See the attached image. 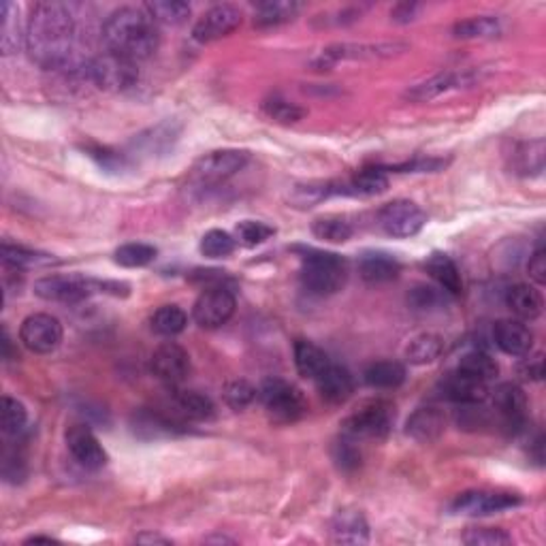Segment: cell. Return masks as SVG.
Returning a JSON list of instances; mask_svg holds the SVG:
<instances>
[{
  "mask_svg": "<svg viewBox=\"0 0 546 546\" xmlns=\"http://www.w3.org/2000/svg\"><path fill=\"white\" fill-rule=\"evenodd\" d=\"M75 17L65 3H37L26 26L30 60L41 68H67L73 60Z\"/></svg>",
  "mask_w": 546,
  "mask_h": 546,
  "instance_id": "obj_1",
  "label": "cell"
},
{
  "mask_svg": "<svg viewBox=\"0 0 546 546\" xmlns=\"http://www.w3.org/2000/svg\"><path fill=\"white\" fill-rule=\"evenodd\" d=\"M103 41L107 52L122 56L132 62L148 60L161 46L158 24L145 9H116L103 24Z\"/></svg>",
  "mask_w": 546,
  "mask_h": 546,
  "instance_id": "obj_2",
  "label": "cell"
},
{
  "mask_svg": "<svg viewBox=\"0 0 546 546\" xmlns=\"http://www.w3.org/2000/svg\"><path fill=\"white\" fill-rule=\"evenodd\" d=\"M129 297L131 287L118 280H97L86 276H46L35 282V295L46 301L79 303L92 295Z\"/></svg>",
  "mask_w": 546,
  "mask_h": 546,
  "instance_id": "obj_3",
  "label": "cell"
},
{
  "mask_svg": "<svg viewBox=\"0 0 546 546\" xmlns=\"http://www.w3.org/2000/svg\"><path fill=\"white\" fill-rule=\"evenodd\" d=\"M301 252V282L312 295H335L348 280V263L340 254L297 247Z\"/></svg>",
  "mask_w": 546,
  "mask_h": 546,
  "instance_id": "obj_4",
  "label": "cell"
},
{
  "mask_svg": "<svg viewBox=\"0 0 546 546\" xmlns=\"http://www.w3.org/2000/svg\"><path fill=\"white\" fill-rule=\"evenodd\" d=\"M395 421V408L384 399L363 402L351 416L341 423V434L352 440H384L391 434Z\"/></svg>",
  "mask_w": 546,
  "mask_h": 546,
  "instance_id": "obj_5",
  "label": "cell"
},
{
  "mask_svg": "<svg viewBox=\"0 0 546 546\" xmlns=\"http://www.w3.org/2000/svg\"><path fill=\"white\" fill-rule=\"evenodd\" d=\"M258 399L271 421L282 425L297 423L308 412V402L303 393L295 384L287 383V380H267L258 389Z\"/></svg>",
  "mask_w": 546,
  "mask_h": 546,
  "instance_id": "obj_6",
  "label": "cell"
},
{
  "mask_svg": "<svg viewBox=\"0 0 546 546\" xmlns=\"http://www.w3.org/2000/svg\"><path fill=\"white\" fill-rule=\"evenodd\" d=\"M247 161H250V154L246 150H214L193 164L190 180L201 188L220 186L233 175H237Z\"/></svg>",
  "mask_w": 546,
  "mask_h": 546,
  "instance_id": "obj_7",
  "label": "cell"
},
{
  "mask_svg": "<svg viewBox=\"0 0 546 546\" xmlns=\"http://www.w3.org/2000/svg\"><path fill=\"white\" fill-rule=\"evenodd\" d=\"M86 75L94 86L107 92H124L139 81L137 62L105 52L86 65Z\"/></svg>",
  "mask_w": 546,
  "mask_h": 546,
  "instance_id": "obj_8",
  "label": "cell"
},
{
  "mask_svg": "<svg viewBox=\"0 0 546 546\" xmlns=\"http://www.w3.org/2000/svg\"><path fill=\"white\" fill-rule=\"evenodd\" d=\"M520 506V498L510 491H488V488H474V491L459 493L450 501V514L461 517H487V514L504 512Z\"/></svg>",
  "mask_w": 546,
  "mask_h": 546,
  "instance_id": "obj_9",
  "label": "cell"
},
{
  "mask_svg": "<svg viewBox=\"0 0 546 546\" xmlns=\"http://www.w3.org/2000/svg\"><path fill=\"white\" fill-rule=\"evenodd\" d=\"M425 222H427V214L415 201L408 199H395L386 203L378 212V225L383 226L386 235L397 239L415 237L416 233H421Z\"/></svg>",
  "mask_w": 546,
  "mask_h": 546,
  "instance_id": "obj_10",
  "label": "cell"
},
{
  "mask_svg": "<svg viewBox=\"0 0 546 546\" xmlns=\"http://www.w3.org/2000/svg\"><path fill=\"white\" fill-rule=\"evenodd\" d=\"M235 308H237V301H235L231 289H205L199 295V299L194 301L193 319L203 329H218L231 320Z\"/></svg>",
  "mask_w": 546,
  "mask_h": 546,
  "instance_id": "obj_11",
  "label": "cell"
},
{
  "mask_svg": "<svg viewBox=\"0 0 546 546\" xmlns=\"http://www.w3.org/2000/svg\"><path fill=\"white\" fill-rule=\"evenodd\" d=\"M62 325L52 314H30L20 327V341L35 354H49L62 344Z\"/></svg>",
  "mask_w": 546,
  "mask_h": 546,
  "instance_id": "obj_12",
  "label": "cell"
},
{
  "mask_svg": "<svg viewBox=\"0 0 546 546\" xmlns=\"http://www.w3.org/2000/svg\"><path fill=\"white\" fill-rule=\"evenodd\" d=\"M399 49H405L404 46L395 43H378V46H351V43H341V46H329L327 49L316 56L312 60V67L316 71H329L341 60H373V58H391L399 54Z\"/></svg>",
  "mask_w": 546,
  "mask_h": 546,
  "instance_id": "obj_13",
  "label": "cell"
},
{
  "mask_svg": "<svg viewBox=\"0 0 546 546\" xmlns=\"http://www.w3.org/2000/svg\"><path fill=\"white\" fill-rule=\"evenodd\" d=\"M150 370L154 376L167 386L182 384L190 373V357L180 344L164 341L154 351L150 359Z\"/></svg>",
  "mask_w": 546,
  "mask_h": 546,
  "instance_id": "obj_14",
  "label": "cell"
},
{
  "mask_svg": "<svg viewBox=\"0 0 546 546\" xmlns=\"http://www.w3.org/2000/svg\"><path fill=\"white\" fill-rule=\"evenodd\" d=\"M241 11L235 5H215V7L207 9L205 14L199 17V22L194 24L193 37L199 43H212L218 39H225L235 30L239 28Z\"/></svg>",
  "mask_w": 546,
  "mask_h": 546,
  "instance_id": "obj_15",
  "label": "cell"
},
{
  "mask_svg": "<svg viewBox=\"0 0 546 546\" xmlns=\"http://www.w3.org/2000/svg\"><path fill=\"white\" fill-rule=\"evenodd\" d=\"M493 402L495 415L508 431H520L527 423V395L519 384L504 383L493 393H488Z\"/></svg>",
  "mask_w": 546,
  "mask_h": 546,
  "instance_id": "obj_16",
  "label": "cell"
},
{
  "mask_svg": "<svg viewBox=\"0 0 546 546\" xmlns=\"http://www.w3.org/2000/svg\"><path fill=\"white\" fill-rule=\"evenodd\" d=\"M65 440L68 453H71L73 459L78 461L81 467L97 472V469H103L107 461H110L107 459L105 448L100 446L99 437L94 436L92 429L86 427V425H73V427H68Z\"/></svg>",
  "mask_w": 546,
  "mask_h": 546,
  "instance_id": "obj_17",
  "label": "cell"
},
{
  "mask_svg": "<svg viewBox=\"0 0 546 546\" xmlns=\"http://www.w3.org/2000/svg\"><path fill=\"white\" fill-rule=\"evenodd\" d=\"M442 391H444V397L459 405L482 404L487 402L488 393H491L488 383H485V380H478L459 370L448 373V378L442 383Z\"/></svg>",
  "mask_w": 546,
  "mask_h": 546,
  "instance_id": "obj_18",
  "label": "cell"
},
{
  "mask_svg": "<svg viewBox=\"0 0 546 546\" xmlns=\"http://www.w3.org/2000/svg\"><path fill=\"white\" fill-rule=\"evenodd\" d=\"M493 340L501 352L510 354V357H525L531 352L533 346V333L530 327L520 320H499L493 327Z\"/></svg>",
  "mask_w": 546,
  "mask_h": 546,
  "instance_id": "obj_19",
  "label": "cell"
},
{
  "mask_svg": "<svg viewBox=\"0 0 546 546\" xmlns=\"http://www.w3.org/2000/svg\"><path fill=\"white\" fill-rule=\"evenodd\" d=\"M331 540L335 544L370 542V525L361 510H340L331 520Z\"/></svg>",
  "mask_w": 546,
  "mask_h": 546,
  "instance_id": "obj_20",
  "label": "cell"
},
{
  "mask_svg": "<svg viewBox=\"0 0 546 546\" xmlns=\"http://www.w3.org/2000/svg\"><path fill=\"white\" fill-rule=\"evenodd\" d=\"M171 405H173V416L177 421H209L215 415L212 399L199 391H171Z\"/></svg>",
  "mask_w": 546,
  "mask_h": 546,
  "instance_id": "obj_21",
  "label": "cell"
},
{
  "mask_svg": "<svg viewBox=\"0 0 546 546\" xmlns=\"http://www.w3.org/2000/svg\"><path fill=\"white\" fill-rule=\"evenodd\" d=\"M314 383H316V386H319L320 397L333 405L344 404L346 399L354 393L352 373L348 372L346 367L335 365V363H329L327 370L322 372L320 376L314 380Z\"/></svg>",
  "mask_w": 546,
  "mask_h": 546,
  "instance_id": "obj_22",
  "label": "cell"
},
{
  "mask_svg": "<svg viewBox=\"0 0 546 546\" xmlns=\"http://www.w3.org/2000/svg\"><path fill=\"white\" fill-rule=\"evenodd\" d=\"M359 273L367 284H386L397 280L402 263L389 252H365L359 260Z\"/></svg>",
  "mask_w": 546,
  "mask_h": 546,
  "instance_id": "obj_23",
  "label": "cell"
},
{
  "mask_svg": "<svg viewBox=\"0 0 546 546\" xmlns=\"http://www.w3.org/2000/svg\"><path fill=\"white\" fill-rule=\"evenodd\" d=\"M444 429H446V416L434 405L418 408L405 423V434L421 444L436 442L444 434Z\"/></svg>",
  "mask_w": 546,
  "mask_h": 546,
  "instance_id": "obj_24",
  "label": "cell"
},
{
  "mask_svg": "<svg viewBox=\"0 0 546 546\" xmlns=\"http://www.w3.org/2000/svg\"><path fill=\"white\" fill-rule=\"evenodd\" d=\"M425 269H427L429 276L434 278V282L444 290V293L461 295L463 290L461 273L457 269L455 260L450 258L448 254L434 252L427 260H425Z\"/></svg>",
  "mask_w": 546,
  "mask_h": 546,
  "instance_id": "obj_25",
  "label": "cell"
},
{
  "mask_svg": "<svg viewBox=\"0 0 546 546\" xmlns=\"http://www.w3.org/2000/svg\"><path fill=\"white\" fill-rule=\"evenodd\" d=\"M467 75L461 73H437L427 81H421V84L412 86L408 92H405V99L415 100V103H427V100H434L448 90H455V88H461L467 84Z\"/></svg>",
  "mask_w": 546,
  "mask_h": 546,
  "instance_id": "obj_26",
  "label": "cell"
},
{
  "mask_svg": "<svg viewBox=\"0 0 546 546\" xmlns=\"http://www.w3.org/2000/svg\"><path fill=\"white\" fill-rule=\"evenodd\" d=\"M0 254H3L5 267H11V269H35V267H49L58 263V258L54 254L30 250V247L16 246L5 241L3 247H0Z\"/></svg>",
  "mask_w": 546,
  "mask_h": 546,
  "instance_id": "obj_27",
  "label": "cell"
},
{
  "mask_svg": "<svg viewBox=\"0 0 546 546\" xmlns=\"http://www.w3.org/2000/svg\"><path fill=\"white\" fill-rule=\"evenodd\" d=\"M506 303L512 310V314H517L523 320H536L544 308L540 290L530 287V284H517L508 290Z\"/></svg>",
  "mask_w": 546,
  "mask_h": 546,
  "instance_id": "obj_28",
  "label": "cell"
},
{
  "mask_svg": "<svg viewBox=\"0 0 546 546\" xmlns=\"http://www.w3.org/2000/svg\"><path fill=\"white\" fill-rule=\"evenodd\" d=\"M329 363H331V361H329L327 352L316 346L314 341L299 340L295 344V365L301 378L316 380L327 370Z\"/></svg>",
  "mask_w": 546,
  "mask_h": 546,
  "instance_id": "obj_29",
  "label": "cell"
},
{
  "mask_svg": "<svg viewBox=\"0 0 546 546\" xmlns=\"http://www.w3.org/2000/svg\"><path fill=\"white\" fill-rule=\"evenodd\" d=\"M363 380L372 389H399L405 383V367L399 361H376L363 372Z\"/></svg>",
  "mask_w": 546,
  "mask_h": 546,
  "instance_id": "obj_30",
  "label": "cell"
},
{
  "mask_svg": "<svg viewBox=\"0 0 546 546\" xmlns=\"http://www.w3.org/2000/svg\"><path fill=\"white\" fill-rule=\"evenodd\" d=\"M22 41H26V35H22L20 9L7 0L0 7V49L5 56H11L20 49Z\"/></svg>",
  "mask_w": 546,
  "mask_h": 546,
  "instance_id": "obj_31",
  "label": "cell"
},
{
  "mask_svg": "<svg viewBox=\"0 0 546 546\" xmlns=\"http://www.w3.org/2000/svg\"><path fill=\"white\" fill-rule=\"evenodd\" d=\"M299 11H301L299 3H289V0H267V3L257 5L254 24H257L258 28H276V26H282V24L293 22Z\"/></svg>",
  "mask_w": 546,
  "mask_h": 546,
  "instance_id": "obj_32",
  "label": "cell"
},
{
  "mask_svg": "<svg viewBox=\"0 0 546 546\" xmlns=\"http://www.w3.org/2000/svg\"><path fill=\"white\" fill-rule=\"evenodd\" d=\"M335 194H346L344 184H338V182L299 184V186H295L293 193H290V203L299 209H310Z\"/></svg>",
  "mask_w": 546,
  "mask_h": 546,
  "instance_id": "obj_33",
  "label": "cell"
},
{
  "mask_svg": "<svg viewBox=\"0 0 546 546\" xmlns=\"http://www.w3.org/2000/svg\"><path fill=\"white\" fill-rule=\"evenodd\" d=\"M389 188V177L380 167L359 171L351 182L344 184L346 196H376Z\"/></svg>",
  "mask_w": 546,
  "mask_h": 546,
  "instance_id": "obj_34",
  "label": "cell"
},
{
  "mask_svg": "<svg viewBox=\"0 0 546 546\" xmlns=\"http://www.w3.org/2000/svg\"><path fill=\"white\" fill-rule=\"evenodd\" d=\"M453 35L457 39L476 41V39H495L501 35V24L493 16H476L469 20H461L453 26Z\"/></svg>",
  "mask_w": 546,
  "mask_h": 546,
  "instance_id": "obj_35",
  "label": "cell"
},
{
  "mask_svg": "<svg viewBox=\"0 0 546 546\" xmlns=\"http://www.w3.org/2000/svg\"><path fill=\"white\" fill-rule=\"evenodd\" d=\"M444 352V341L440 335L434 333H421L405 346V359L412 365H427L440 359Z\"/></svg>",
  "mask_w": 546,
  "mask_h": 546,
  "instance_id": "obj_36",
  "label": "cell"
},
{
  "mask_svg": "<svg viewBox=\"0 0 546 546\" xmlns=\"http://www.w3.org/2000/svg\"><path fill=\"white\" fill-rule=\"evenodd\" d=\"M188 325V316L180 306H163L158 308L150 319L152 331L163 335V338H175Z\"/></svg>",
  "mask_w": 546,
  "mask_h": 546,
  "instance_id": "obj_37",
  "label": "cell"
},
{
  "mask_svg": "<svg viewBox=\"0 0 546 546\" xmlns=\"http://www.w3.org/2000/svg\"><path fill=\"white\" fill-rule=\"evenodd\" d=\"M143 9L156 24H167V26H180L190 17V5L180 0H154Z\"/></svg>",
  "mask_w": 546,
  "mask_h": 546,
  "instance_id": "obj_38",
  "label": "cell"
},
{
  "mask_svg": "<svg viewBox=\"0 0 546 546\" xmlns=\"http://www.w3.org/2000/svg\"><path fill=\"white\" fill-rule=\"evenodd\" d=\"M312 233L314 237L329 241V244H346L352 237L354 228L341 215H325V218H316L312 222Z\"/></svg>",
  "mask_w": 546,
  "mask_h": 546,
  "instance_id": "obj_39",
  "label": "cell"
},
{
  "mask_svg": "<svg viewBox=\"0 0 546 546\" xmlns=\"http://www.w3.org/2000/svg\"><path fill=\"white\" fill-rule=\"evenodd\" d=\"M28 423V410L26 405L17 399L5 395L3 404H0V427H3V434L9 437L20 436L24 427Z\"/></svg>",
  "mask_w": 546,
  "mask_h": 546,
  "instance_id": "obj_40",
  "label": "cell"
},
{
  "mask_svg": "<svg viewBox=\"0 0 546 546\" xmlns=\"http://www.w3.org/2000/svg\"><path fill=\"white\" fill-rule=\"evenodd\" d=\"M457 370L463 373H469V376H474L478 380H485V383H488V384H491L499 373V367H498V363H495V359L480 351L467 352L466 357L459 361V367H457Z\"/></svg>",
  "mask_w": 546,
  "mask_h": 546,
  "instance_id": "obj_41",
  "label": "cell"
},
{
  "mask_svg": "<svg viewBox=\"0 0 546 546\" xmlns=\"http://www.w3.org/2000/svg\"><path fill=\"white\" fill-rule=\"evenodd\" d=\"M158 250L150 244H124L120 246L116 254H113V260L120 267H129V269H137V267H145L156 260Z\"/></svg>",
  "mask_w": 546,
  "mask_h": 546,
  "instance_id": "obj_42",
  "label": "cell"
},
{
  "mask_svg": "<svg viewBox=\"0 0 546 546\" xmlns=\"http://www.w3.org/2000/svg\"><path fill=\"white\" fill-rule=\"evenodd\" d=\"M201 254L207 258H226L231 257L237 247V239L233 237L231 233L220 231V228H214V231H207L201 239Z\"/></svg>",
  "mask_w": 546,
  "mask_h": 546,
  "instance_id": "obj_43",
  "label": "cell"
},
{
  "mask_svg": "<svg viewBox=\"0 0 546 546\" xmlns=\"http://www.w3.org/2000/svg\"><path fill=\"white\" fill-rule=\"evenodd\" d=\"M517 171L523 175H540L544 169V142L538 139V142L523 143L517 150Z\"/></svg>",
  "mask_w": 546,
  "mask_h": 546,
  "instance_id": "obj_44",
  "label": "cell"
},
{
  "mask_svg": "<svg viewBox=\"0 0 546 546\" xmlns=\"http://www.w3.org/2000/svg\"><path fill=\"white\" fill-rule=\"evenodd\" d=\"M263 111L267 118L276 120L280 124H297L299 120L306 118V110L299 107L297 103H290V100L282 99V97H271L263 103Z\"/></svg>",
  "mask_w": 546,
  "mask_h": 546,
  "instance_id": "obj_45",
  "label": "cell"
},
{
  "mask_svg": "<svg viewBox=\"0 0 546 546\" xmlns=\"http://www.w3.org/2000/svg\"><path fill=\"white\" fill-rule=\"evenodd\" d=\"M273 235H276V228L265 225V222L260 220H241L239 225L235 226V239L246 247H257L265 244Z\"/></svg>",
  "mask_w": 546,
  "mask_h": 546,
  "instance_id": "obj_46",
  "label": "cell"
},
{
  "mask_svg": "<svg viewBox=\"0 0 546 546\" xmlns=\"http://www.w3.org/2000/svg\"><path fill=\"white\" fill-rule=\"evenodd\" d=\"M333 461L341 472H354L361 466V450L357 448V440L341 434L338 442L333 444Z\"/></svg>",
  "mask_w": 546,
  "mask_h": 546,
  "instance_id": "obj_47",
  "label": "cell"
},
{
  "mask_svg": "<svg viewBox=\"0 0 546 546\" xmlns=\"http://www.w3.org/2000/svg\"><path fill=\"white\" fill-rule=\"evenodd\" d=\"M461 540L469 546H501L512 542L510 533L498 527H469Z\"/></svg>",
  "mask_w": 546,
  "mask_h": 546,
  "instance_id": "obj_48",
  "label": "cell"
},
{
  "mask_svg": "<svg viewBox=\"0 0 546 546\" xmlns=\"http://www.w3.org/2000/svg\"><path fill=\"white\" fill-rule=\"evenodd\" d=\"M222 395H225V404L228 408L246 410L258 397V391L250 383H246V380H233V383L225 386Z\"/></svg>",
  "mask_w": 546,
  "mask_h": 546,
  "instance_id": "obj_49",
  "label": "cell"
},
{
  "mask_svg": "<svg viewBox=\"0 0 546 546\" xmlns=\"http://www.w3.org/2000/svg\"><path fill=\"white\" fill-rule=\"evenodd\" d=\"M448 164L444 158H415V161H408L404 164H393V167H380L383 171H397V173H434V171H440Z\"/></svg>",
  "mask_w": 546,
  "mask_h": 546,
  "instance_id": "obj_50",
  "label": "cell"
},
{
  "mask_svg": "<svg viewBox=\"0 0 546 546\" xmlns=\"http://www.w3.org/2000/svg\"><path fill=\"white\" fill-rule=\"evenodd\" d=\"M444 295L446 293H444L440 287L434 289V287H425V284H418L416 289H412L408 299L416 310H431L442 306Z\"/></svg>",
  "mask_w": 546,
  "mask_h": 546,
  "instance_id": "obj_51",
  "label": "cell"
},
{
  "mask_svg": "<svg viewBox=\"0 0 546 546\" xmlns=\"http://www.w3.org/2000/svg\"><path fill=\"white\" fill-rule=\"evenodd\" d=\"M88 154H90L94 161H97L100 167L107 169V171H118V169H124V156L118 154V152H111L110 148H88Z\"/></svg>",
  "mask_w": 546,
  "mask_h": 546,
  "instance_id": "obj_52",
  "label": "cell"
},
{
  "mask_svg": "<svg viewBox=\"0 0 546 546\" xmlns=\"http://www.w3.org/2000/svg\"><path fill=\"white\" fill-rule=\"evenodd\" d=\"M527 271H530V278L538 284V287H544V284H546V252H544V247H538V250L531 254L530 263H527Z\"/></svg>",
  "mask_w": 546,
  "mask_h": 546,
  "instance_id": "obj_53",
  "label": "cell"
},
{
  "mask_svg": "<svg viewBox=\"0 0 546 546\" xmlns=\"http://www.w3.org/2000/svg\"><path fill=\"white\" fill-rule=\"evenodd\" d=\"M190 280H193L194 284H209L207 289L225 287L226 271H220V269H196V271L190 273Z\"/></svg>",
  "mask_w": 546,
  "mask_h": 546,
  "instance_id": "obj_54",
  "label": "cell"
},
{
  "mask_svg": "<svg viewBox=\"0 0 546 546\" xmlns=\"http://www.w3.org/2000/svg\"><path fill=\"white\" fill-rule=\"evenodd\" d=\"M525 361L523 365L519 367V373L523 376L525 380H542L544 376V359L542 354H533V357H530V354H525Z\"/></svg>",
  "mask_w": 546,
  "mask_h": 546,
  "instance_id": "obj_55",
  "label": "cell"
},
{
  "mask_svg": "<svg viewBox=\"0 0 546 546\" xmlns=\"http://www.w3.org/2000/svg\"><path fill=\"white\" fill-rule=\"evenodd\" d=\"M418 11H421V5H416V3H402V5H397V7L391 11V17H393V22L408 24V22L415 20Z\"/></svg>",
  "mask_w": 546,
  "mask_h": 546,
  "instance_id": "obj_56",
  "label": "cell"
},
{
  "mask_svg": "<svg viewBox=\"0 0 546 546\" xmlns=\"http://www.w3.org/2000/svg\"><path fill=\"white\" fill-rule=\"evenodd\" d=\"M137 542H158V544H169L167 538H161V536H139Z\"/></svg>",
  "mask_w": 546,
  "mask_h": 546,
  "instance_id": "obj_57",
  "label": "cell"
},
{
  "mask_svg": "<svg viewBox=\"0 0 546 546\" xmlns=\"http://www.w3.org/2000/svg\"><path fill=\"white\" fill-rule=\"evenodd\" d=\"M33 542H47V544H52V542H56V540L54 538H47V536H33V538L26 540V544H33Z\"/></svg>",
  "mask_w": 546,
  "mask_h": 546,
  "instance_id": "obj_58",
  "label": "cell"
}]
</instances>
